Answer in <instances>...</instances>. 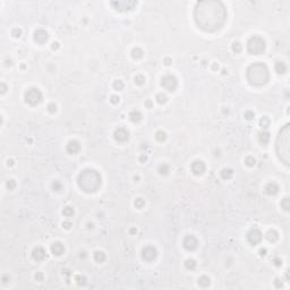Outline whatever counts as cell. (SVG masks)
Instances as JSON below:
<instances>
[{"instance_id":"1","label":"cell","mask_w":290,"mask_h":290,"mask_svg":"<svg viewBox=\"0 0 290 290\" xmlns=\"http://www.w3.org/2000/svg\"><path fill=\"white\" fill-rule=\"evenodd\" d=\"M197 26L204 32H216L225 25L227 10L220 1H199L194 10Z\"/></svg>"},{"instance_id":"2","label":"cell","mask_w":290,"mask_h":290,"mask_svg":"<svg viewBox=\"0 0 290 290\" xmlns=\"http://www.w3.org/2000/svg\"><path fill=\"white\" fill-rule=\"evenodd\" d=\"M102 178L93 169H85L81 171L77 178V185L84 193H94L101 187Z\"/></svg>"},{"instance_id":"3","label":"cell","mask_w":290,"mask_h":290,"mask_svg":"<svg viewBox=\"0 0 290 290\" xmlns=\"http://www.w3.org/2000/svg\"><path fill=\"white\" fill-rule=\"evenodd\" d=\"M247 81L254 86H263L270 79L269 69L263 62H254L247 68L246 72Z\"/></svg>"},{"instance_id":"4","label":"cell","mask_w":290,"mask_h":290,"mask_svg":"<svg viewBox=\"0 0 290 290\" xmlns=\"http://www.w3.org/2000/svg\"><path fill=\"white\" fill-rule=\"evenodd\" d=\"M289 137H290V128H289V125L287 124L279 131V135L277 137V143H275V149H277L278 157H279V159L286 166H289V162H290Z\"/></svg>"},{"instance_id":"5","label":"cell","mask_w":290,"mask_h":290,"mask_svg":"<svg viewBox=\"0 0 290 290\" xmlns=\"http://www.w3.org/2000/svg\"><path fill=\"white\" fill-rule=\"evenodd\" d=\"M265 50V41L261 37L254 35L247 41V51L253 56H258Z\"/></svg>"},{"instance_id":"6","label":"cell","mask_w":290,"mask_h":290,"mask_svg":"<svg viewBox=\"0 0 290 290\" xmlns=\"http://www.w3.org/2000/svg\"><path fill=\"white\" fill-rule=\"evenodd\" d=\"M42 99H43L42 92L39 88H37V87L28 88L27 91L25 92V94H24V100L29 105H38V104H40V103L42 102Z\"/></svg>"},{"instance_id":"7","label":"cell","mask_w":290,"mask_h":290,"mask_svg":"<svg viewBox=\"0 0 290 290\" xmlns=\"http://www.w3.org/2000/svg\"><path fill=\"white\" fill-rule=\"evenodd\" d=\"M161 86L163 88H166L169 92H173L176 91L178 86V81L177 78L173 75H166L162 77L161 79Z\"/></svg>"},{"instance_id":"8","label":"cell","mask_w":290,"mask_h":290,"mask_svg":"<svg viewBox=\"0 0 290 290\" xmlns=\"http://www.w3.org/2000/svg\"><path fill=\"white\" fill-rule=\"evenodd\" d=\"M136 5H137L136 1H112L111 2V6H113L114 9L119 10V11H129V10H133Z\"/></svg>"},{"instance_id":"9","label":"cell","mask_w":290,"mask_h":290,"mask_svg":"<svg viewBox=\"0 0 290 290\" xmlns=\"http://www.w3.org/2000/svg\"><path fill=\"white\" fill-rule=\"evenodd\" d=\"M262 238H263L262 232L258 229H256V228L249 230L248 234H247V242L251 244V245H253V246L258 245V244L262 242Z\"/></svg>"},{"instance_id":"10","label":"cell","mask_w":290,"mask_h":290,"mask_svg":"<svg viewBox=\"0 0 290 290\" xmlns=\"http://www.w3.org/2000/svg\"><path fill=\"white\" fill-rule=\"evenodd\" d=\"M157 256H158V251L153 246H146L142 249V257L144 261L152 262L157 258Z\"/></svg>"},{"instance_id":"11","label":"cell","mask_w":290,"mask_h":290,"mask_svg":"<svg viewBox=\"0 0 290 290\" xmlns=\"http://www.w3.org/2000/svg\"><path fill=\"white\" fill-rule=\"evenodd\" d=\"M197 246H198V242H197V239L194 237V236H192V235H188L186 236L185 238H184V240H183V247L188 251V252H192V251H195L197 248Z\"/></svg>"},{"instance_id":"12","label":"cell","mask_w":290,"mask_h":290,"mask_svg":"<svg viewBox=\"0 0 290 290\" xmlns=\"http://www.w3.org/2000/svg\"><path fill=\"white\" fill-rule=\"evenodd\" d=\"M113 137L117 142H120V143H124L126 140H128L129 138V133L127 129L122 128V127H118L116 131H113Z\"/></svg>"},{"instance_id":"13","label":"cell","mask_w":290,"mask_h":290,"mask_svg":"<svg viewBox=\"0 0 290 290\" xmlns=\"http://www.w3.org/2000/svg\"><path fill=\"white\" fill-rule=\"evenodd\" d=\"M49 40V34L44 29H37L34 32V41L39 44H44Z\"/></svg>"},{"instance_id":"14","label":"cell","mask_w":290,"mask_h":290,"mask_svg":"<svg viewBox=\"0 0 290 290\" xmlns=\"http://www.w3.org/2000/svg\"><path fill=\"white\" fill-rule=\"evenodd\" d=\"M205 163L203 162V161H199V160H197V161H194L193 163H192V166H190V170H192V172L194 173V175H196V176H199V175H202L204 171H205Z\"/></svg>"},{"instance_id":"15","label":"cell","mask_w":290,"mask_h":290,"mask_svg":"<svg viewBox=\"0 0 290 290\" xmlns=\"http://www.w3.org/2000/svg\"><path fill=\"white\" fill-rule=\"evenodd\" d=\"M46 256H47V252H46L44 248H42V247H37V248H34L33 252H32V257H33V260H35V261H38V262L43 261V260L46 258Z\"/></svg>"},{"instance_id":"16","label":"cell","mask_w":290,"mask_h":290,"mask_svg":"<svg viewBox=\"0 0 290 290\" xmlns=\"http://www.w3.org/2000/svg\"><path fill=\"white\" fill-rule=\"evenodd\" d=\"M79 150H81V145L77 140H70L66 146V151L69 154H76L79 152Z\"/></svg>"},{"instance_id":"17","label":"cell","mask_w":290,"mask_h":290,"mask_svg":"<svg viewBox=\"0 0 290 290\" xmlns=\"http://www.w3.org/2000/svg\"><path fill=\"white\" fill-rule=\"evenodd\" d=\"M50 249H51V253H52L53 255H56V256H60V255H62V254L65 253V247H64V245L61 243H59V242L52 244Z\"/></svg>"},{"instance_id":"18","label":"cell","mask_w":290,"mask_h":290,"mask_svg":"<svg viewBox=\"0 0 290 290\" xmlns=\"http://www.w3.org/2000/svg\"><path fill=\"white\" fill-rule=\"evenodd\" d=\"M264 192L265 194H268L269 196H273V195H277L278 192H279V186L275 184V183H269L265 188H264Z\"/></svg>"},{"instance_id":"19","label":"cell","mask_w":290,"mask_h":290,"mask_svg":"<svg viewBox=\"0 0 290 290\" xmlns=\"http://www.w3.org/2000/svg\"><path fill=\"white\" fill-rule=\"evenodd\" d=\"M258 142L262 145H266L270 142V133L266 131H263L258 134Z\"/></svg>"},{"instance_id":"20","label":"cell","mask_w":290,"mask_h":290,"mask_svg":"<svg viewBox=\"0 0 290 290\" xmlns=\"http://www.w3.org/2000/svg\"><path fill=\"white\" fill-rule=\"evenodd\" d=\"M129 119L131 122H140L142 120V113L138 110H133L129 112Z\"/></svg>"},{"instance_id":"21","label":"cell","mask_w":290,"mask_h":290,"mask_svg":"<svg viewBox=\"0 0 290 290\" xmlns=\"http://www.w3.org/2000/svg\"><path fill=\"white\" fill-rule=\"evenodd\" d=\"M265 238L270 242V243H274V242H277L278 239H279V235L278 232L275 231V230H269L266 235H265Z\"/></svg>"},{"instance_id":"22","label":"cell","mask_w":290,"mask_h":290,"mask_svg":"<svg viewBox=\"0 0 290 290\" xmlns=\"http://www.w3.org/2000/svg\"><path fill=\"white\" fill-rule=\"evenodd\" d=\"M220 175H221V178H222V179H225V180H229V179H231L232 176H234V171H232L231 169H229V168H225V169H222V170H221Z\"/></svg>"},{"instance_id":"23","label":"cell","mask_w":290,"mask_h":290,"mask_svg":"<svg viewBox=\"0 0 290 290\" xmlns=\"http://www.w3.org/2000/svg\"><path fill=\"white\" fill-rule=\"evenodd\" d=\"M274 69H275V72H277L278 74H284L286 70H287V66H286V64L279 61V62H275Z\"/></svg>"},{"instance_id":"24","label":"cell","mask_w":290,"mask_h":290,"mask_svg":"<svg viewBox=\"0 0 290 290\" xmlns=\"http://www.w3.org/2000/svg\"><path fill=\"white\" fill-rule=\"evenodd\" d=\"M93 257H94V261H95V262L102 263V262H104V260H105V254L103 252H100V251H96V252L94 253Z\"/></svg>"},{"instance_id":"25","label":"cell","mask_w":290,"mask_h":290,"mask_svg":"<svg viewBox=\"0 0 290 290\" xmlns=\"http://www.w3.org/2000/svg\"><path fill=\"white\" fill-rule=\"evenodd\" d=\"M210 283H211V280H210V278L206 277V275H202V277L198 279V284H199L201 287H203V288L209 287Z\"/></svg>"},{"instance_id":"26","label":"cell","mask_w":290,"mask_h":290,"mask_svg":"<svg viewBox=\"0 0 290 290\" xmlns=\"http://www.w3.org/2000/svg\"><path fill=\"white\" fill-rule=\"evenodd\" d=\"M158 171H159V173L161 176H167L169 173V171H170V168H169V166L167 163H162V164L159 166Z\"/></svg>"},{"instance_id":"27","label":"cell","mask_w":290,"mask_h":290,"mask_svg":"<svg viewBox=\"0 0 290 290\" xmlns=\"http://www.w3.org/2000/svg\"><path fill=\"white\" fill-rule=\"evenodd\" d=\"M143 55H144V53H143V50L138 47L134 48V49L131 50V57H133L134 59H140V58L143 57Z\"/></svg>"},{"instance_id":"28","label":"cell","mask_w":290,"mask_h":290,"mask_svg":"<svg viewBox=\"0 0 290 290\" xmlns=\"http://www.w3.org/2000/svg\"><path fill=\"white\" fill-rule=\"evenodd\" d=\"M196 261L195 260H193V258H188L185 261V268L187 269V270H190V271H193V270H195V268H196Z\"/></svg>"},{"instance_id":"29","label":"cell","mask_w":290,"mask_h":290,"mask_svg":"<svg viewBox=\"0 0 290 290\" xmlns=\"http://www.w3.org/2000/svg\"><path fill=\"white\" fill-rule=\"evenodd\" d=\"M75 213V211H74V209L72 207V206H65L64 209H62V214L67 216V218H69V216H73Z\"/></svg>"},{"instance_id":"30","label":"cell","mask_w":290,"mask_h":290,"mask_svg":"<svg viewBox=\"0 0 290 290\" xmlns=\"http://www.w3.org/2000/svg\"><path fill=\"white\" fill-rule=\"evenodd\" d=\"M155 138H157L158 142L162 143V142H164V140H167V134H166L163 131H157V134H155Z\"/></svg>"},{"instance_id":"31","label":"cell","mask_w":290,"mask_h":290,"mask_svg":"<svg viewBox=\"0 0 290 290\" xmlns=\"http://www.w3.org/2000/svg\"><path fill=\"white\" fill-rule=\"evenodd\" d=\"M155 100H157V102L160 103V104H164V103L168 101V98H167V95H166V94L159 93V94H157Z\"/></svg>"},{"instance_id":"32","label":"cell","mask_w":290,"mask_h":290,"mask_svg":"<svg viewBox=\"0 0 290 290\" xmlns=\"http://www.w3.org/2000/svg\"><path fill=\"white\" fill-rule=\"evenodd\" d=\"M269 125H270V119L268 118V117H262L261 119H260V126L262 127L263 129H266L268 127H269Z\"/></svg>"},{"instance_id":"33","label":"cell","mask_w":290,"mask_h":290,"mask_svg":"<svg viewBox=\"0 0 290 290\" xmlns=\"http://www.w3.org/2000/svg\"><path fill=\"white\" fill-rule=\"evenodd\" d=\"M112 86H113V88H114L116 91H121L122 88L125 87V84H124V82H122V81H120V79H117V81H114V82H113Z\"/></svg>"},{"instance_id":"34","label":"cell","mask_w":290,"mask_h":290,"mask_svg":"<svg viewBox=\"0 0 290 290\" xmlns=\"http://www.w3.org/2000/svg\"><path fill=\"white\" fill-rule=\"evenodd\" d=\"M281 207L284 210V211H289L290 209V201L288 197H284L282 201H281Z\"/></svg>"},{"instance_id":"35","label":"cell","mask_w":290,"mask_h":290,"mask_svg":"<svg viewBox=\"0 0 290 290\" xmlns=\"http://www.w3.org/2000/svg\"><path fill=\"white\" fill-rule=\"evenodd\" d=\"M245 164L247 166V167H254L255 164H256V160L254 159L253 157H247L246 159H245Z\"/></svg>"},{"instance_id":"36","label":"cell","mask_w":290,"mask_h":290,"mask_svg":"<svg viewBox=\"0 0 290 290\" xmlns=\"http://www.w3.org/2000/svg\"><path fill=\"white\" fill-rule=\"evenodd\" d=\"M242 49H243V47H242V44L239 42H234L232 46H231V50L234 51L235 53H239L242 51Z\"/></svg>"},{"instance_id":"37","label":"cell","mask_w":290,"mask_h":290,"mask_svg":"<svg viewBox=\"0 0 290 290\" xmlns=\"http://www.w3.org/2000/svg\"><path fill=\"white\" fill-rule=\"evenodd\" d=\"M134 205H135V207H136V209H142L143 206L145 205V201H144L143 198L138 197V198H136V199H135V202H134Z\"/></svg>"},{"instance_id":"38","label":"cell","mask_w":290,"mask_h":290,"mask_svg":"<svg viewBox=\"0 0 290 290\" xmlns=\"http://www.w3.org/2000/svg\"><path fill=\"white\" fill-rule=\"evenodd\" d=\"M75 281L77 282L78 286H85L86 284V278L83 275H76Z\"/></svg>"},{"instance_id":"39","label":"cell","mask_w":290,"mask_h":290,"mask_svg":"<svg viewBox=\"0 0 290 290\" xmlns=\"http://www.w3.org/2000/svg\"><path fill=\"white\" fill-rule=\"evenodd\" d=\"M134 81H135V83L137 85H143L144 82H145V77L143 75H136L135 78H134Z\"/></svg>"},{"instance_id":"40","label":"cell","mask_w":290,"mask_h":290,"mask_svg":"<svg viewBox=\"0 0 290 290\" xmlns=\"http://www.w3.org/2000/svg\"><path fill=\"white\" fill-rule=\"evenodd\" d=\"M52 188H53V190L55 192H61V189H62V185H61V183L60 181H55L53 184H52Z\"/></svg>"},{"instance_id":"41","label":"cell","mask_w":290,"mask_h":290,"mask_svg":"<svg viewBox=\"0 0 290 290\" xmlns=\"http://www.w3.org/2000/svg\"><path fill=\"white\" fill-rule=\"evenodd\" d=\"M244 117L247 120H252V119H254V117H255V113L253 112L252 110H247L246 112L244 113Z\"/></svg>"},{"instance_id":"42","label":"cell","mask_w":290,"mask_h":290,"mask_svg":"<svg viewBox=\"0 0 290 290\" xmlns=\"http://www.w3.org/2000/svg\"><path fill=\"white\" fill-rule=\"evenodd\" d=\"M11 35L14 38H20L22 37V29L20 28H14L11 31Z\"/></svg>"},{"instance_id":"43","label":"cell","mask_w":290,"mask_h":290,"mask_svg":"<svg viewBox=\"0 0 290 290\" xmlns=\"http://www.w3.org/2000/svg\"><path fill=\"white\" fill-rule=\"evenodd\" d=\"M47 109L50 113H55L57 111V105L55 104V103H49V104H48Z\"/></svg>"},{"instance_id":"44","label":"cell","mask_w":290,"mask_h":290,"mask_svg":"<svg viewBox=\"0 0 290 290\" xmlns=\"http://www.w3.org/2000/svg\"><path fill=\"white\" fill-rule=\"evenodd\" d=\"M272 263H273L275 266H281V265H282V260H281L280 257L275 256V257L272 258Z\"/></svg>"},{"instance_id":"45","label":"cell","mask_w":290,"mask_h":290,"mask_svg":"<svg viewBox=\"0 0 290 290\" xmlns=\"http://www.w3.org/2000/svg\"><path fill=\"white\" fill-rule=\"evenodd\" d=\"M119 101H120V98L118 95H111L110 96V102L112 103V104H118Z\"/></svg>"},{"instance_id":"46","label":"cell","mask_w":290,"mask_h":290,"mask_svg":"<svg viewBox=\"0 0 290 290\" xmlns=\"http://www.w3.org/2000/svg\"><path fill=\"white\" fill-rule=\"evenodd\" d=\"M7 187L9 188V190H13L14 188L16 187V183H15V180H8V183H7Z\"/></svg>"},{"instance_id":"47","label":"cell","mask_w":290,"mask_h":290,"mask_svg":"<svg viewBox=\"0 0 290 290\" xmlns=\"http://www.w3.org/2000/svg\"><path fill=\"white\" fill-rule=\"evenodd\" d=\"M72 222H69V221H64L62 222V227L65 228V229H70L72 228Z\"/></svg>"},{"instance_id":"48","label":"cell","mask_w":290,"mask_h":290,"mask_svg":"<svg viewBox=\"0 0 290 290\" xmlns=\"http://www.w3.org/2000/svg\"><path fill=\"white\" fill-rule=\"evenodd\" d=\"M35 280L39 281V282H40V281H42V280H43V274H42L41 272H38V273L35 274Z\"/></svg>"},{"instance_id":"49","label":"cell","mask_w":290,"mask_h":290,"mask_svg":"<svg viewBox=\"0 0 290 290\" xmlns=\"http://www.w3.org/2000/svg\"><path fill=\"white\" fill-rule=\"evenodd\" d=\"M274 284H275V287H277V288H281V287H282V282H281L280 279H275V281H274Z\"/></svg>"},{"instance_id":"50","label":"cell","mask_w":290,"mask_h":290,"mask_svg":"<svg viewBox=\"0 0 290 290\" xmlns=\"http://www.w3.org/2000/svg\"><path fill=\"white\" fill-rule=\"evenodd\" d=\"M1 281H2V283H7L9 281V277L8 275H2L1 277Z\"/></svg>"},{"instance_id":"51","label":"cell","mask_w":290,"mask_h":290,"mask_svg":"<svg viewBox=\"0 0 290 290\" xmlns=\"http://www.w3.org/2000/svg\"><path fill=\"white\" fill-rule=\"evenodd\" d=\"M138 160H140V162H142V163H144V162H145V161L147 160V157H146L145 154H142V155H140V159H138Z\"/></svg>"},{"instance_id":"52","label":"cell","mask_w":290,"mask_h":290,"mask_svg":"<svg viewBox=\"0 0 290 290\" xmlns=\"http://www.w3.org/2000/svg\"><path fill=\"white\" fill-rule=\"evenodd\" d=\"M152 105H153V103H152L151 100H146V101H145V107H146V108L151 109V108H152Z\"/></svg>"},{"instance_id":"53","label":"cell","mask_w":290,"mask_h":290,"mask_svg":"<svg viewBox=\"0 0 290 290\" xmlns=\"http://www.w3.org/2000/svg\"><path fill=\"white\" fill-rule=\"evenodd\" d=\"M163 62H164V64H166L167 66H169V65H171V64H172V60H171L170 58H164Z\"/></svg>"},{"instance_id":"54","label":"cell","mask_w":290,"mask_h":290,"mask_svg":"<svg viewBox=\"0 0 290 290\" xmlns=\"http://www.w3.org/2000/svg\"><path fill=\"white\" fill-rule=\"evenodd\" d=\"M51 48H52V50H58L59 49V43L58 42H53L51 44Z\"/></svg>"},{"instance_id":"55","label":"cell","mask_w":290,"mask_h":290,"mask_svg":"<svg viewBox=\"0 0 290 290\" xmlns=\"http://www.w3.org/2000/svg\"><path fill=\"white\" fill-rule=\"evenodd\" d=\"M6 91H7V86L4 84V83H1V93L5 94L6 93Z\"/></svg>"},{"instance_id":"56","label":"cell","mask_w":290,"mask_h":290,"mask_svg":"<svg viewBox=\"0 0 290 290\" xmlns=\"http://www.w3.org/2000/svg\"><path fill=\"white\" fill-rule=\"evenodd\" d=\"M266 252H268V251H266L265 248H261L258 253H260V255H261V256H265V255H266Z\"/></svg>"},{"instance_id":"57","label":"cell","mask_w":290,"mask_h":290,"mask_svg":"<svg viewBox=\"0 0 290 290\" xmlns=\"http://www.w3.org/2000/svg\"><path fill=\"white\" fill-rule=\"evenodd\" d=\"M129 232H131V235L136 234V232H137V229H136V228H131V230H129Z\"/></svg>"},{"instance_id":"58","label":"cell","mask_w":290,"mask_h":290,"mask_svg":"<svg viewBox=\"0 0 290 290\" xmlns=\"http://www.w3.org/2000/svg\"><path fill=\"white\" fill-rule=\"evenodd\" d=\"M7 164H8V166H13V164H14V161H13V160H8V161H7Z\"/></svg>"},{"instance_id":"59","label":"cell","mask_w":290,"mask_h":290,"mask_svg":"<svg viewBox=\"0 0 290 290\" xmlns=\"http://www.w3.org/2000/svg\"><path fill=\"white\" fill-rule=\"evenodd\" d=\"M218 68H219V66H216V64H213V65H212V69H213V70L218 69Z\"/></svg>"},{"instance_id":"60","label":"cell","mask_w":290,"mask_h":290,"mask_svg":"<svg viewBox=\"0 0 290 290\" xmlns=\"http://www.w3.org/2000/svg\"><path fill=\"white\" fill-rule=\"evenodd\" d=\"M134 179H135V180H138V179H140V177H138V176H135V177H134Z\"/></svg>"}]
</instances>
